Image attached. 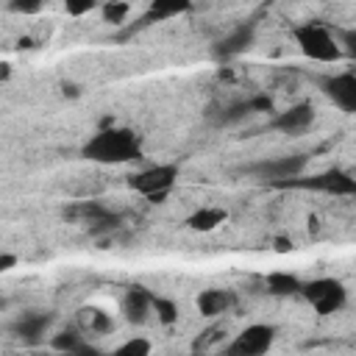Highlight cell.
I'll return each mask as SVG.
<instances>
[{
	"instance_id": "6da1fadb",
	"label": "cell",
	"mask_w": 356,
	"mask_h": 356,
	"mask_svg": "<svg viewBox=\"0 0 356 356\" xmlns=\"http://www.w3.org/2000/svg\"><path fill=\"white\" fill-rule=\"evenodd\" d=\"M81 156L97 164H128L142 159V139L131 128H120L111 122L81 147Z\"/></svg>"
},
{
	"instance_id": "7a4b0ae2",
	"label": "cell",
	"mask_w": 356,
	"mask_h": 356,
	"mask_svg": "<svg viewBox=\"0 0 356 356\" xmlns=\"http://www.w3.org/2000/svg\"><path fill=\"white\" fill-rule=\"evenodd\" d=\"M292 39H295V44L300 47V53H303L306 58L320 61V64H334V61H339V58L345 56L339 39H337V33H334L328 25L317 22V19L295 25V28H292Z\"/></svg>"
},
{
	"instance_id": "3957f363",
	"label": "cell",
	"mask_w": 356,
	"mask_h": 356,
	"mask_svg": "<svg viewBox=\"0 0 356 356\" xmlns=\"http://www.w3.org/2000/svg\"><path fill=\"white\" fill-rule=\"evenodd\" d=\"M309 164V156L306 153H292V156H278V159H264V161H256V164H248L245 172L253 175L256 181L261 184H270V186H281L298 175H303Z\"/></svg>"
},
{
	"instance_id": "277c9868",
	"label": "cell",
	"mask_w": 356,
	"mask_h": 356,
	"mask_svg": "<svg viewBox=\"0 0 356 356\" xmlns=\"http://www.w3.org/2000/svg\"><path fill=\"white\" fill-rule=\"evenodd\" d=\"M300 295H303V300H306L320 317H328V314L339 312V309L348 303V289H345V284L337 281V278H328V275L314 278V281H306L303 289H300Z\"/></svg>"
},
{
	"instance_id": "5b68a950",
	"label": "cell",
	"mask_w": 356,
	"mask_h": 356,
	"mask_svg": "<svg viewBox=\"0 0 356 356\" xmlns=\"http://www.w3.org/2000/svg\"><path fill=\"white\" fill-rule=\"evenodd\" d=\"M178 181V167L175 164H150L139 172H134L128 178V186L139 195H145L153 203H161L167 197V192L175 186Z\"/></svg>"
},
{
	"instance_id": "8992f818",
	"label": "cell",
	"mask_w": 356,
	"mask_h": 356,
	"mask_svg": "<svg viewBox=\"0 0 356 356\" xmlns=\"http://www.w3.org/2000/svg\"><path fill=\"white\" fill-rule=\"evenodd\" d=\"M314 189V192H325V195H337V197H356V178L339 167L323 170L317 175L309 178H292L286 184H281V189Z\"/></svg>"
},
{
	"instance_id": "52a82bcc",
	"label": "cell",
	"mask_w": 356,
	"mask_h": 356,
	"mask_svg": "<svg viewBox=\"0 0 356 356\" xmlns=\"http://www.w3.org/2000/svg\"><path fill=\"white\" fill-rule=\"evenodd\" d=\"M317 89L345 114H356V72H331L317 75Z\"/></svg>"
},
{
	"instance_id": "ba28073f",
	"label": "cell",
	"mask_w": 356,
	"mask_h": 356,
	"mask_svg": "<svg viewBox=\"0 0 356 356\" xmlns=\"http://www.w3.org/2000/svg\"><path fill=\"white\" fill-rule=\"evenodd\" d=\"M273 339H275V328L273 325L253 323L245 331H239L234 337V342L225 345V353L228 356H261V353H267L273 348Z\"/></svg>"
},
{
	"instance_id": "9c48e42d",
	"label": "cell",
	"mask_w": 356,
	"mask_h": 356,
	"mask_svg": "<svg viewBox=\"0 0 356 356\" xmlns=\"http://www.w3.org/2000/svg\"><path fill=\"white\" fill-rule=\"evenodd\" d=\"M253 39H256V25L253 22H242L234 31H228L222 39H217L214 47H211V53H214L217 61H228V58H236L245 50H250Z\"/></svg>"
},
{
	"instance_id": "30bf717a",
	"label": "cell",
	"mask_w": 356,
	"mask_h": 356,
	"mask_svg": "<svg viewBox=\"0 0 356 356\" xmlns=\"http://www.w3.org/2000/svg\"><path fill=\"white\" fill-rule=\"evenodd\" d=\"M189 8H192V0H150L147 11L136 19V25L125 28V31L120 33V39H125V36H131V33H136V31H142V28L153 25V22L172 19V17H178V14H184V11H189Z\"/></svg>"
},
{
	"instance_id": "8fae6325",
	"label": "cell",
	"mask_w": 356,
	"mask_h": 356,
	"mask_svg": "<svg viewBox=\"0 0 356 356\" xmlns=\"http://www.w3.org/2000/svg\"><path fill=\"white\" fill-rule=\"evenodd\" d=\"M312 122H314V108H312V103L300 100V103H295V106L278 111V114L270 120V128H273V131H281V134H286V136H298V134H303Z\"/></svg>"
},
{
	"instance_id": "7c38bea8",
	"label": "cell",
	"mask_w": 356,
	"mask_h": 356,
	"mask_svg": "<svg viewBox=\"0 0 356 356\" xmlns=\"http://www.w3.org/2000/svg\"><path fill=\"white\" fill-rule=\"evenodd\" d=\"M67 217H72V220H78V222H86V225H92L95 231H97V228L108 231V228H117V225H120V217L111 214V211H108L103 203H97V200H83V203L70 206V209H67Z\"/></svg>"
},
{
	"instance_id": "4fadbf2b",
	"label": "cell",
	"mask_w": 356,
	"mask_h": 356,
	"mask_svg": "<svg viewBox=\"0 0 356 356\" xmlns=\"http://www.w3.org/2000/svg\"><path fill=\"white\" fill-rule=\"evenodd\" d=\"M122 314H125V320L131 325L147 323V317L153 314V292L139 286V284L128 286L125 295H122Z\"/></svg>"
},
{
	"instance_id": "5bb4252c",
	"label": "cell",
	"mask_w": 356,
	"mask_h": 356,
	"mask_svg": "<svg viewBox=\"0 0 356 356\" xmlns=\"http://www.w3.org/2000/svg\"><path fill=\"white\" fill-rule=\"evenodd\" d=\"M261 111H273V100L267 95H253L248 100H236L231 106H225L217 117V125H234L250 114H261Z\"/></svg>"
},
{
	"instance_id": "9a60e30c",
	"label": "cell",
	"mask_w": 356,
	"mask_h": 356,
	"mask_svg": "<svg viewBox=\"0 0 356 356\" xmlns=\"http://www.w3.org/2000/svg\"><path fill=\"white\" fill-rule=\"evenodd\" d=\"M50 323H53V314L39 312V309H31V312H22V314L11 323V331H14L19 339H25V342H39V339L44 337V331L50 328Z\"/></svg>"
},
{
	"instance_id": "2e32d148",
	"label": "cell",
	"mask_w": 356,
	"mask_h": 356,
	"mask_svg": "<svg viewBox=\"0 0 356 356\" xmlns=\"http://www.w3.org/2000/svg\"><path fill=\"white\" fill-rule=\"evenodd\" d=\"M234 303H236V295H234L231 289H217V286H211V289H203V292L197 295V312H200L203 317H209V320L225 314Z\"/></svg>"
},
{
	"instance_id": "e0dca14e",
	"label": "cell",
	"mask_w": 356,
	"mask_h": 356,
	"mask_svg": "<svg viewBox=\"0 0 356 356\" xmlns=\"http://www.w3.org/2000/svg\"><path fill=\"white\" fill-rule=\"evenodd\" d=\"M225 220H228V211H225V209L203 206V209H197V211H192V214L186 217V228H189V231H197V234H209V231L220 228Z\"/></svg>"
},
{
	"instance_id": "ac0fdd59",
	"label": "cell",
	"mask_w": 356,
	"mask_h": 356,
	"mask_svg": "<svg viewBox=\"0 0 356 356\" xmlns=\"http://www.w3.org/2000/svg\"><path fill=\"white\" fill-rule=\"evenodd\" d=\"M303 289V281L292 273H284V270H275L267 275V292L275 295V298H289V295H300Z\"/></svg>"
},
{
	"instance_id": "d6986e66",
	"label": "cell",
	"mask_w": 356,
	"mask_h": 356,
	"mask_svg": "<svg viewBox=\"0 0 356 356\" xmlns=\"http://www.w3.org/2000/svg\"><path fill=\"white\" fill-rule=\"evenodd\" d=\"M78 320H81L83 331H89V334H108V331H114V320L103 309H97V306H83L78 312Z\"/></svg>"
},
{
	"instance_id": "ffe728a7",
	"label": "cell",
	"mask_w": 356,
	"mask_h": 356,
	"mask_svg": "<svg viewBox=\"0 0 356 356\" xmlns=\"http://www.w3.org/2000/svg\"><path fill=\"white\" fill-rule=\"evenodd\" d=\"M53 350H61V353H95V348H89V342L83 339L81 331L70 328V331H61L50 339Z\"/></svg>"
},
{
	"instance_id": "44dd1931",
	"label": "cell",
	"mask_w": 356,
	"mask_h": 356,
	"mask_svg": "<svg viewBox=\"0 0 356 356\" xmlns=\"http://www.w3.org/2000/svg\"><path fill=\"white\" fill-rule=\"evenodd\" d=\"M153 314L161 325H172V323H178V303L172 298L153 295Z\"/></svg>"
},
{
	"instance_id": "7402d4cb",
	"label": "cell",
	"mask_w": 356,
	"mask_h": 356,
	"mask_svg": "<svg viewBox=\"0 0 356 356\" xmlns=\"http://www.w3.org/2000/svg\"><path fill=\"white\" fill-rule=\"evenodd\" d=\"M128 11H131L128 0H103V8H100L103 19L111 22V25H122L125 17H128Z\"/></svg>"
},
{
	"instance_id": "603a6c76",
	"label": "cell",
	"mask_w": 356,
	"mask_h": 356,
	"mask_svg": "<svg viewBox=\"0 0 356 356\" xmlns=\"http://www.w3.org/2000/svg\"><path fill=\"white\" fill-rule=\"evenodd\" d=\"M117 353H122V356H147V353H150V342L142 339V337H136V339L122 342V345L117 348Z\"/></svg>"
},
{
	"instance_id": "cb8c5ba5",
	"label": "cell",
	"mask_w": 356,
	"mask_h": 356,
	"mask_svg": "<svg viewBox=\"0 0 356 356\" xmlns=\"http://www.w3.org/2000/svg\"><path fill=\"white\" fill-rule=\"evenodd\" d=\"M334 33H337V39H339V44H342V53H345L350 61H356V28L334 31Z\"/></svg>"
},
{
	"instance_id": "d4e9b609",
	"label": "cell",
	"mask_w": 356,
	"mask_h": 356,
	"mask_svg": "<svg viewBox=\"0 0 356 356\" xmlns=\"http://www.w3.org/2000/svg\"><path fill=\"white\" fill-rule=\"evenodd\" d=\"M220 337H222V328H220V325H211V328H206V331L192 342V350H209L211 342H217Z\"/></svg>"
},
{
	"instance_id": "484cf974",
	"label": "cell",
	"mask_w": 356,
	"mask_h": 356,
	"mask_svg": "<svg viewBox=\"0 0 356 356\" xmlns=\"http://www.w3.org/2000/svg\"><path fill=\"white\" fill-rule=\"evenodd\" d=\"M61 3H64V11L70 17H83L92 8H97V0H61Z\"/></svg>"
},
{
	"instance_id": "4316f807",
	"label": "cell",
	"mask_w": 356,
	"mask_h": 356,
	"mask_svg": "<svg viewBox=\"0 0 356 356\" xmlns=\"http://www.w3.org/2000/svg\"><path fill=\"white\" fill-rule=\"evenodd\" d=\"M44 3H47V0H11L8 8H11L14 14H39V11L44 8Z\"/></svg>"
},
{
	"instance_id": "83f0119b",
	"label": "cell",
	"mask_w": 356,
	"mask_h": 356,
	"mask_svg": "<svg viewBox=\"0 0 356 356\" xmlns=\"http://www.w3.org/2000/svg\"><path fill=\"white\" fill-rule=\"evenodd\" d=\"M14 264H17V256L8 253V250H3V253H0V273H8Z\"/></svg>"
},
{
	"instance_id": "f1b7e54d",
	"label": "cell",
	"mask_w": 356,
	"mask_h": 356,
	"mask_svg": "<svg viewBox=\"0 0 356 356\" xmlns=\"http://www.w3.org/2000/svg\"><path fill=\"white\" fill-rule=\"evenodd\" d=\"M289 250H292V239L278 236V239H275V253H289Z\"/></svg>"
},
{
	"instance_id": "f546056e",
	"label": "cell",
	"mask_w": 356,
	"mask_h": 356,
	"mask_svg": "<svg viewBox=\"0 0 356 356\" xmlns=\"http://www.w3.org/2000/svg\"><path fill=\"white\" fill-rule=\"evenodd\" d=\"M8 75H11V64H3V72H0V78H3V81H8Z\"/></svg>"
}]
</instances>
